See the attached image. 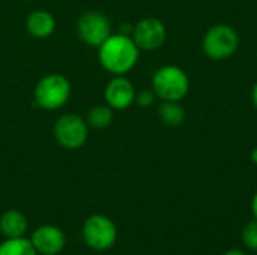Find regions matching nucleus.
<instances>
[{
    "label": "nucleus",
    "instance_id": "1",
    "mask_svg": "<svg viewBox=\"0 0 257 255\" xmlns=\"http://www.w3.org/2000/svg\"><path fill=\"white\" fill-rule=\"evenodd\" d=\"M140 50L131 36L111 33L98 47V60L104 71L111 75H126L131 72L140 59Z\"/></svg>",
    "mask_w": 257,
    "mask_h": 255
},
{
    "label": "nucleus",
    "instance_id": "2",
    "mask_svg": "<svg viewBox=\"0 0 257 255\" xmlns=\"http://www.w3.org/2000/svg\"><path fill=\"white\" fill-rule=\"evenodd\" d=\"M71 81L59 72H51L39 78L33 89L35 105L45 111L62 110L71 99Z\"/></svg>",
    "mask_w": 257,
    "mask_h": 255
},
{
    "label": "nucleus",
    "instance_id": "3",
    "mask_svg": "<svg viewBox=\"0 0 257 255\" xmlns=\"http://www.w3.org/2000/svg\"><path fill=\"white\" fill-rule=\"evenodd\" d=\"M151 89L160 101L181 102L190 92V77L176 65H164L154 72Z\"/></svg>",
    "mask_w": 257,
    "mask_h": 255
},
{
    "label": "nucleus",
    "instance_id": "4",
    "mask_svg": "<svg viewBox=\"0 0 257 255\" xmlns=\"http://www.w3.org/2000/svg\"><path fill=\"white\" fill-rule=\"evenodd\" d=\"M239 48V35L230 24L218 23L211 26L202 39V50L211 60L230 59Z\"/></svg>",
    "mask_w": 257,
    "mask_h": 255
},
{
    "label": "nucleus",
    "instance_id": "5",
    "mask_svg": "<svg viewBox=\"0 0 257 255\" xmlns=\"http://www.w3.org/2000/svg\"><path fill=\"white\" fill-rule=\"evenodd\" d=\"M53 135L56 143L65 150L81 149L89 138V125L86 119L75 113L60 114L53 126Z\"/></svg>",
    "mask_w": 257,
    "mask_h": 255
},
{
    "label": "nucleus",
    "instance_id": "6",
    "mask_svg": "<svg viewBox=\"0 0 257 255\" xmlns=\"http://www.w3.org/2000/svg\"><path fill=\"white\" fill-rule=\"evenodd\" d=\"M81 233L84 243L98 252L110 249L117 239V227L113 219L99 213L90 215L84 221Z\"/></svg>",
    "mask_w": 257,
    "mask_h": 255
},
{
    "label": "nucleus",
    "instance_id": "7",
    "mask_svg": "<svg viewBox=\"0 0 257 255\" xmlns=\"http://www.w3.org/2000/svg\"><path fill=\"white\" fill-rule=\"evenodd\" d=\"M77 36L78 39L93 48H98L111 33L110 20L98 11H87L77 20Z\"/></svg>",
    "mask_w": 257,
    "mask_h": 255
},
{
    "label": "nucleus",
    "instance_id": "8",
    "mask_svg": "<svg viewBox=\"0 0 257 255\" xmlns=\"http://www.w3.org/2000/svg\"><path fill=\"white\" fill-rule=\"evenodd\" d=\"M131 38L140 51H157L167 39V27L157 17H145L134 24Z\"/></svg>",
    "mask_w": 257,
    "mask_h": 255
},
{
    "label": "nucleus",
    "instance_id": "9",
    "mask_svg": "<svg viewBox=\"0 0 257 255\" xmlns=\"http://www.w3.org/2000/svg\"><path fill=\"white\" fill-rule=\"evenodd\" d=\"M136 87L126 75H113L104 87V102L114 111L128 110L136 104Z\"/></svg>",
    "mask_w": 257,
    "mask_h": 255
},
{
    "label": "nucleus",
    "instance_id": "10",
    "mask_svg": "<svg viewBox=\"0 0 257 255\" xmlns=\"http://www.w3.org/2000/svg\"><path fill=\"white\" fill-rule=\"evenodd\" d=\"M38 255H57L65 249L66 237L63 230L53 224L39 225L29 237Z\"/></svg>",
    "mask_w": 257,
    "mask_h": 255
},
{
    "label": "nucleus",
    "instance_id": "11",
    "mask_svg": "<svg viewBox=\"0 0 257 255\" xmlns=\"http://www.w3.org/2000/svg\"><path fill=\"white\" fill-rule=\"evenodd\" d=\"M24 27L32 38L47 39L56 30V18L50 11L35 9L26 17Z\"/></svg>",
    "mask_w": 257,
    "mask_h": 255
},
{
    "label": "nucleus",
    "instance_id": "12",
    "mask_svg": "<svg viewBox=\"0 0 257 255\" xmlns=\"http://www.w3.org/2000/svg\"><path fill=\"white\" fill-rule=\"evenodd\" d=\"M27 227V218L18 209H9L0 216V233L5 239L24 237Z\"/></svg>",
    "mask_w": 257,
    "mask_h": 255
},
{
    "label": "nucleus",
    "instance_id": "13",
    "mask_svg": "<svg viewBox=\"0 0 257 255\" xmlns=\"http://www.w3.org/2000/svg\"><path fill=\"white\" fill-rule=\"evenodd\" d=\"M158 117L166 126H181L187 119V111L184 105L178 101H161L158 105Z\"/></svg>",
    "mask_w": 257,
    "mask_h": 255
},
{
    "label": "nucleus",
    "instance_id": "14",
    "mask_svg": "<svg viewBox=\"0 0 257 255\" xmlns=\"http://www.w3.org/2000/svg\"><path fill=\"white\" fill-rule=\"evenodd\" d=\"M114 119V110H111L107 104L93 105L86 116V122L89 128L93 129H105L113 123Z\"/></svg>",
    "mask_w": 257,
    "mask_h": 255
},
{
    "label": "nucleus",
    "instance_id": "15",
    "mask_svg": "<svg viewBox=\"0 0 257 255\" xmlns=\"http://www.w3.org/2000/svg\"><path fill=\"white\" fill-rule=\"evenodd\" d=\"M0 255H38L30 239H5L0 243Z\"/></svg>",
    "mask_w": 257,
    "mask_h": 255
},
{
    "label": "nucleus",
    "instance_id": "16",
    "mask_svg": "<svg viewBox=\"0 0 257 255\" xmlns=\"http://www.w3.org/2000/svg\"><path fill=\"white\" fill-rule=\"evenodd\" d=\"M241 240H242L244 248H247L248 251L257 252V219L253 218L250 222H247L242 227Z\"/></svg>",
    "mask_w": 257,
    "mask_h": 255
},
{
    "label": "nucleus",
    "instance_id": "17",
    "mask_svg": "<svg viewBox=\"0 0 257 255\" xmlns=\"http://www.w3.org/2000/svg\"><path fill=\"white\" fill-rule=\"evenodd\" d=\"M157 96L152 92V89H143L136 93V104L142 108H148L155 102Z\"/></svg>",
    "mask_w": 257,
    "mask_h": 255
},
{
    "label": "nucleus",
    "instance_id": "18",
    "mask_svg": "<svg viewBox=\"0 0 257 255\" xmlns=\"http://www.w3.org/2000/svg\"><path fill=\"white\" fill-rule=\"evenodd\" d=\"M133 29H134V24H131V23H123V24L119 27V33L131 36V33H133Z\"/></svg>",
    "mask_w": 257,
    "mask_h": 255
},
{
    "label": "nucleus",
    "instance_id": "19",
    "mask_svg": "<svg viewBox=\"0 0 257 255\" xmlns=\"http://www.w3.org/2000/svg\"><path fill=\"white\" fill-rule=\"evenodd\" d=\"M251 213H253V218L257 219V191L251 198Z\"/></svg>",
    "mask_w": 257,
    "mask_h": 255
},
{
    "label": "nucleus",
    "instance_id": "20",
    "mask_svg": "<svg viewBox=\"0 0 257 255\" xmlns=\"http://www.w3.org/2000/svg\"><path fill=\"white\" fill-rule=\"evenodd\" d=\"M223 255H248L245 251L242 249H238V248H232V249H227Z\"/></svg>",
    "mask_w": 257,
    "mask_h": 255
},
{
    "label": "nucleus",
    "instance_id": "21",
    "mask_svg": "<svg viewBox=\"0 0 257 255\" xmlns=\"http://www.w3.org/2000/svg\"><path fill=\"white\" fill-rule=\"evenodd\" d=\"M251 101H253V105H254V108L257 110V81L254 83L253 89H251Z\"/></svg>",
    "mask_w": 257,
    "mask_h": 255
},
{
    "label": "nucleus",
    "instance_id": "22",
    "mask_svg": "<svg viewBox=\"0 0 257 255\" xmlns=\"http://www.w3.org/2000/svg\"><path fill=\"white\" fill-rule=\"evenodd\" d=\"M251 161H253V164L257 167V147L253 149V152H251Z\"/></svg>",
    "mask_w": 257,
    "mask_h": 255
},
{
    "label": "nucleus",
    "instance_id": "23",
    "mask_svg": "<svg viewBox=\"0 0 257 255\" xmlns=\"http://www.w3.org/2000/svg\"><path fill=\"white\" fill-rule=\"evenodd\" d=\"M21 2H27V0H21Z\"/></svg>",
    "mask_w": 257,
    "mask_h": 255
}]
</instances>
